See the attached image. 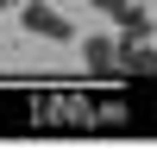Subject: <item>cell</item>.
I'll return each mask as SVG.
<instances>
[{
    "mask_svg": "<svg viewBox=\"0 0 157 151\" xmlns=\"http://www.w3.org/2000/svg\"><path fill=\"white\" fill-rule=\"evenodd\" d=\"M88 6H94V13H107V19L120 25V32H126V25H132V13H138L132 0H88Z\"/></svg>",
    "mask_w": 157,
    "mask_h": 151,
    "instance_id": "obj_4",
    "label": "cell"
},
{
    "mask_svg": "<svg viewBox=\"0 0 157 151\" xmlns=\"http://www.w3.org/2000/svg\"><path fill=\"white\" fill-rule=\"evenodd\" d=\"M82 57H88V69H113L120 63V38H107V32L82 38Z\"/></svg>",
    "mask_w": 157,
    "mask_h": 151,
    "instance_id": "obj_3",
    "label": "cell"
},
{
    "mask_svg": "<svg viewBox=\"0 0 157 151\" xmlns=\"http://www.w3.org/2000/svg\"><path fill=\"white\" fill-rule=\"evenodd\" d=\"M19 19H25V32H32V38H50V44H75V25L63 19L50 0H19Z\"/></svg>",
    "mask_w": 157,
    "mask_h": 151,
    "instance_id": "obj_1",
    "label": "cell"
},
{
    "mask_svg": "<svg viewBox=\"0 0 157 151\" xmlns=\"http://www.w3.org/2000/svg\"><path fill=\"white\" fill-rule=\"evenodd\" d=\"M120 69H126V76H132V69H138V76H157V57H151L145 38H132V32L120 38Z\"/></svg>",
    "mask_w": 157,
    "mask_h": 151,
    "instance_id": "obj_2",
    "label": "cell"
},
{
    "mask_svg": "<svg viewBox=\"0 0 157 151\" xmlns=\"http://www.w3.org/2000/svg\"><path fill=\"white\" fill-rule=\"evenodd\" d=\"M6 6H19V0H0V13H6Z\"/></svg>",
    "mask_w": 157,
    "mask_h": 151,
    "instance_id": "obj_5",
    "label": "cell"
}]
</instances>
